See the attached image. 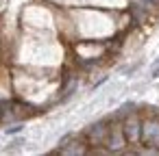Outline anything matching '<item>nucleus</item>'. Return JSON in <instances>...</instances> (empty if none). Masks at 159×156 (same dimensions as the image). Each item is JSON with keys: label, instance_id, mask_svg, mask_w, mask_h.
<instances>
[{"label": "nucleus", "instance_id": "1", "mask_svg": "<svg viewBox=\"0 0 159 156\" xmlns=\"http://www.w3.org/2000/svg\"><path fill=\"white\" fill-rule=\"evenodd\" d=\"M105 145L109 150V154H118V152H124V145H126V137L122 132V124H113L109 126V132H107V139H105Z\"/></svg>", "mask_w": 159, "mask_h": 156}, {"label": "nucleus", "instance_id": "2", "mask_svg": "<svg viewBox=\"0 0 159 156\" xmlns=\"http://www.w3.org/2000/svg\"><path fill=\"white\" fill-rule=\"evenodd\" d=\"M55 154H66V156H76V154H87V147H85V141L76 139L74 134H68L61 139L59 143V150H55Z\"/></svg>", "mask_w": 159, "mask_h": 156}, {"label": "nucleus", "instance_id": "3", "mask_svg": "<svg viewBox=\"0 0 159 156\" xmlns=\"http://www.w3.org/2000/svg\"><path fill=\"white\" fill-rule=\"evenodd\" d=\"M122 132L126 137V143H139V134H142V121L137 115H129L122 121Z\"/></svg>", "mask_w": 159, "mask_h": 156}, {"label": "nucleus", "instance_id": "4", "mask_svg": "<svg viewBox=\"0 0 159 156\" xmlns=\"http://www.w3.org/2000/svg\"><path fill=\"white\" fill-rule=\"evenodd\" d=\"M107 132H109V124H107V121H96L94 126L87 128V132H85V141H87L89 145H105Z\"/></svg>", "mask_w": 159, "mask_h": 156}, {"label": "nucleus", "instance_id": "5", "mask_svg": "<svg viewBox=\"0 0 159 156\" xmlns=\"http://www.w3.org/2000/svg\"><path fill=\"white\" fill-rule=\"evenodd\" d=\"M139 141H144L146 145H159V119H148L142 121V134Z\"/></svg>", "mask_w": 159, "mask_h": 156}, {"label": "nucleus", "instance_id": "6", "mask_svg": "<svg viewBox=\"0 0 159 156\" xmlns=\"http://www.w3.org/2000/svg\"><path fill=\"white\" fill-rule=\"evenodd\" d=\"M20 130H22V126H11V128H7V134H16Z\"/></svg>", "mask_w": 159, "mask_h": 156}, {"label": "nucleus", "instance_id": "7", "mask_svg": "<svg viewBox=\"0 0 159 156\" xmlns=\"http://www.w3.org/2000/svg\"><path fill=\"white\" fill-rule=\"evenodd\" d=\"M152 76H155V78H157V76H159V61H157V63H155V65H152Z\"/></svg>", "mask_w": 159, "mask_h": 156}, {"label": "nucleus", "instance_id": "8", "mask_svg": "<svg viewBox=\"0 0 159 156\" xmlns=\"http://www.w3.org/2000/svg\"><path fill=\"white\" fill-rule=\"evenodd\" d=\"M146 2H157V0H146Z\"/></svg>", "mask_w": 159, "mask_h": 156}, {"label": "nucleus", "instance_id": "9", "mask_svg": "<svg viewBox=\"0 0 159 156\" xmlns=\"http://www.w3.org/2000/svg\"><path fill=\"white\" fill-rule=\"evenodd\" d=\"M0 121H2V119H0Z\"/></svg>", "mask_w": 159, "mask_h": 156}]
</instances>
